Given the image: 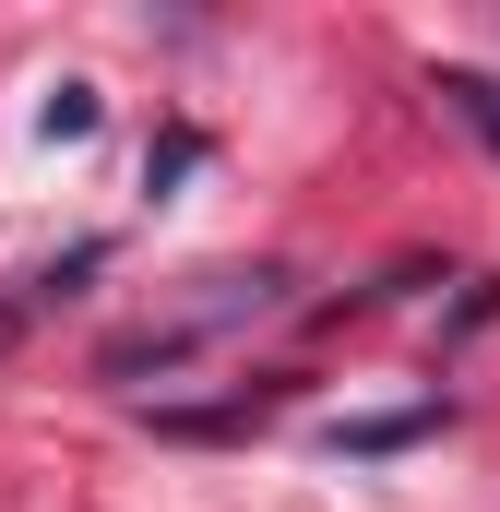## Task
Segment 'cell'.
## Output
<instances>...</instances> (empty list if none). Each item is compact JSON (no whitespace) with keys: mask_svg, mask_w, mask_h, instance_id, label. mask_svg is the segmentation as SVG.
I'll list each match as a JSON object with an SVG mask.
<instances>
[{"mask_svg":"<svg viewBox=\"0 0 500 512\" xmlns=\"http://www.w3.org/2000/svg\"><path fill=\"white\" fill-rule=\"evenodd\" d=\"M191 346H203V334H191V322H143V334H120V346H108V358H96V370H108V382H143V370H179V358H191Z\"/></svg>","mask_w":500,"mask_h":512,"instance_id":"6da1fadb","label":"cell"},{"mask_svg":"<svg viewBox=\"0 0 500 512\" xmlns=\"http://www.w3.org/2000/svg\"><path fill=\"white\" fill-rule=\"evenodd\" d=\"M441 429V405H405V417H346L334 429V453H405V441H429Z\"/></svg>","mask_w":500,"mask_h":512,"instance_id":"7a4b0ae2","label":"cell"},{"mask_svg":"<svg viewBox=\"0 0 500 512\" xmlns=\"http://www.w3.org/2000/svg\"><path fill=\"white\" fill-rule=\"evenodd\" d=\"M429 96H453V120L500 155V84H489V72H429Z\"/></svg>","mask_w":500,"mask_h":512,"instance_id":"3957f363","label":"cell"},{"mask_svg":"<svg viewBox=\"0 0 500 512\" xmlns=\"http://www.w3.org/2000/svg\"><path fill=\"white\" fill-rule=\"evenodd\" d=\"M96 120H108V108H96V84H48V108H36V131H48V143H84Z\"/></svg>","mask_w":500,"mask_h":512,"instance_id":"277c9868","label":"cell"},{"mask_svg":"<svg viewBox=\"0 0 500 512\" xmlns=\"http://www.w3.org/2000/svg\"><path fill=\"white\" fill-rule=\"evenodd\" d=\"M179 167H203V131H167V143H155V155H143V191H167V179H179Z\"/></svg>","mask_w":500,"mask_h":512,"instance_id":"5b68a950","label":"cell"}]
</instances>
